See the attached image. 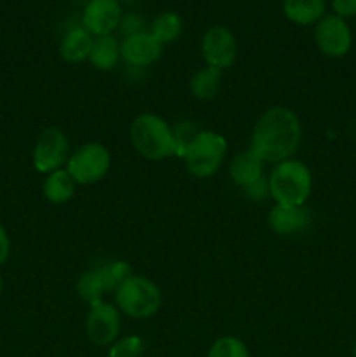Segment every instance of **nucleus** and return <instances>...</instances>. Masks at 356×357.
Masks as SVG:
<instances>
[{
    "label": "nucleus",
    "instance_id": "obj_15",
    "mask_svg": "<svg viewBox=\"0 0 356 357\" xmlns=\"http://www.w3.org/2000/svg\"><path fill=\"white\" fill-rule=\"evenodd\" d=\"M94 37L89 31L84 30V26H75L66 31L59 44V56L66 63H82L89 59L91 49H93Z\"/></svg>",
    "mask_w": 356,
    "mask_h": 357
},
{
    "label": "nucleus",
    "instance_id": "obj_29",
    "mask_svg": "<svg viewBox=\"0 0 356 357\" xmlns=\"http://www.w3.org/2000/svg\"><path fill=\"white\" fill-rule=\"evenodd\" d=\"M353 357H356V340H355V345H353Z\"/></svg>",
    "mask_w": 356,
    "mask_h": 357
},
{
    "label": "nucleus",
    "instance_id": "obj_14",
    "mask_svg": "<svg viewBox=\"0 0 356 357\" xmlns=\"http://www.w3.org/2000/svg\"><path fill=\"white\" fill-rule=\"evenodd\" d=\"M264 160L260 157L255 155L250 149L239 152L232 160H230L229 166V174L232 178L234 183L239 188H246L250 185H253L255 181H258L260 178H264Z\"/></svg>",
    "mask_w": 356,
    "mask_h": 357
},
{
    "label": "nucleus",
    "instance_id": "obj_27",
    "mask_svg": "<svg viewBox=\"0 0 356 357\" xmlns=\"http://www.w3.org/2000/svg\"><path fill=\"white\" fill-rule=\"evenodd\" d=\"M332 7H334L335 16L342 17V20L353 17L356 14V0H334Z\"/></svg>",
    "mask_w": 356,
    "mask_h": 357
},
{
    "label": "nucleus",
    "instance_id": "obj_6",
    "mask_svg": "<svg viewBox=\"0 0 356 357\" xmlns=\"http://www.w3.org/2000/svg\"><path fill=\"white\" fill-rule=\"evenodd\" d=\"M112 166V155L101 143H84L73 150L66 162V171L77 185H94L103 180Z\"/></svg>",
    "mask_w": 356,
    "mask_h": 357
},
{
    "label": "nucleus",
    "instance_id": "obj_28",
    "mask_svg": "<svg viewBox=\"0 0 356 357\" xmlns=\"http://www.w3.org/2000/svg\"><path fill=\"white\" fill-rule=\"evenodd\" d=\"M10 253V241L7 236V230L3 229V225H0V265H3L9 258Z\"/></svg>",
    "mask_w": 356,
    "mask_h": 357
},
{
    "label": "nucleus",
    "instance_id": "obj_7",
    "mask_svg": "<svg viewBox=\"0 0 356 357\" xmlns=\"http://www.w3.org/2000/svg\"><path fill=\"white\" fill-rule=\"evenodd\" d=\"M70 157V142L58 128H47L40 132L34 146V167L38 173L49 174L61 169Z\"/></svg>",
    "mask_w": 356,
    "mask_h": 357
},
{
    "label": "nucleus",
    "instance_id": "obj_2",
    "mask_svg": "<svg viewBox=\"0 0 356 357\" xmlns=\"http://www.w3.org/2000/svg\"><path fill=\"white\" fill-rule=\"evenodd\" d=\"M129 139L133 149L147 160H163L173 155L184 157L175 131L156 114L138 115L129 129Z\"/></svg>",
    "mask_w": 356,
    "mask_h": 357
},
{
    "label": "nucleus",
    "instance_id": "obj_24",
    "mask_svg": "<svg viewBox=\"0 0 356 357\" xmlns=\"http://www.w3.org/2000/svg\"><path fill=\"white\" fill-rule=\"evenodd\" d=\"M103 271L105 275H107L108 286H110L112 291H115L126 279L133 275L129 264H126V261L122 260H112L108 261V264H103Z\"/></svg>",
    "mask_w": 356,
    "mask_h": 357
},
{
    "label": "nucleus",
    "instance_id": "obj_25",
    "mask_svg": "<svg viewBox=\"0 0 356 357\" xmlns=\"http://www.w3.org/2000/svg\"><path fill=\"white\" fill-rule=\"evenodd\" d=\"M119 31H121L122 37H129V35L140 33V31H145V21H143V16L136 13L122 14V20L119 23Z\"/></svg>",
    "mask_w": 356,
    "mask_h": 357
},
{
    "label": "nucleus",
    "instance_id": "obj_1",
    "mask_svg": "<svg viewBox=\"0 0 356 357\" xmlns=\"http://www.w3.org/2000/svg\"><path fill=\"white\" fill-rule=\"evenodd\" d=\"M302 139L299 117L288 107H272L262 114L251 131L250 150L264 162L292 159Z\"/></svg>",
    "mask_w": 356,
    "mask_h": 357
},
{
    "label": "nucleus",
    "instance_id": "obj_10",
    "mask_svg": "<svg viewBox=\"0 0 356 357\" xmlns=\"http://www.w3.org/2000/svg\"><path fill=\"white\" fill-rule=\"evenodd\" d=\"M201 54L206 65L225 70L236 63L237 40L225 26H212L201 40Z\"/></svg>",
    "mask_w": 356,
    "mask_h": 357
},
{
    "label": "nucleus",
    "instance_id": "obj_26",
    "mask_svg": "<svg viewBox=\"0 0 356 357\" xmlns=\"http://www.w3.org/2000/svg\"><path fill=\"white\" fill-rule=\"evenodd\" d=\"M244 195H246L250 201L253 202H264L267 199H271V188H269V178H260L258 181H255L253 185L244 188Z\"/></svg>",
    "mask_w": 356,
    "mask_h": 357
},
{
    "label": "nucleus",
    "instance_id": "obj_3",
    "mask_svg": "<svg viewBox=\"0 0 356 357\" xmlns=\"http://www.w3.org/2000/svg\"><path fill=\"white\" fill-rule=\"evenodd\" d=\"M269 188L276 204L304 206L313 190V174L300 160L286 159L272 169Z\"/></svg>",
    "mask_w": 356,
    "mask_h": 357
},
{
    "label": "nucleus",
    "instance_id": "obj_18",
    "mask_svg": "<svg viewBox=\"0 0 356 357\" xmlns=\"http://www.w3.org/2000/svg\"><path fill=\"white\" fill-rule=\"evenodd\" d=\"M77 183L73 178L70 176L66 169H56L45 176L44 185H42V192L44 197L47 199L51 204H65L75 194Z\"/></svg>",
    "mask_w": 356,
    "mask_h": 357
},
{
    "label": "nucleus",
    "instance_id": "obj_11",
    "mask_svg": "<svg viewBox=\"0 0 356 357\" xmlns=\"http://www.w3.org/2000/svg\"><path fill=\"white\" fill-rule=\"evenodd\" d=\"M122 20L119 0H87L82 13V26L93 37L112 35Z\"/></svg>",
    "mask_w": 356,
    "mask_h": 357
},
{
    "label": "nucleus",
    "instance_id": "obj_22",
    "mask_svg": "<svg viewBox=\"0 0 356 357\" xmlns=\"http://www.w3.org/2000/svg\"><path fill=\"white\" fill-rule=\"evenodd\" d=\"M208 357H250L246 344L236 337H222L213 342Z\"/></svg>",
    "mask_w": 356,
    "mask_h": 357
},
{
    "label": "nucleus",
    "instance_id": "obj_4",
    "mask_svg": "<svg viewBox=\"0 0 356 357\" xmlns=\"http://www.w3.org/2000/svg\"><path fill=\"white\" fill-rule=\"evenodd\" d=\"M114 293L115 307L131 319H149L156 316L163 305L159 286L143 275L133 274Z\"/></svg>",
    "mask_w": 356,
    "mask_h": 357
},
{
    "label": "nucleus",
    "instance_id": "obj_23",
    "mask_svg": "<svg viewBox=\"0 0 356 357\" xmlns=\"http://www.w3.org/2000/svg\"><path fill=\"white\" fill-rule=\"evenodd\" d=\"M145 351V340L138 335H128L110 345L108 357H140Z\"/></svg>",
    "mask_w": 356,
    "mask_h": 357
},
{
    "label": "nucleus",
    "instance_id": "obj_17",
    "mask_svg": "<svg viewBox=\"0 0 356 357\" xmlns=\"http://www.w3.org/2000/svg\"><path fill=\"white\" fill-rule=\"evenodd\" d=\"M121 59V42L114 35H101L94 37L93 49H91L89 61L94 68L101 72H108L117 66Z\"/></svg>",
    "mask_w": 356,
    "mask_h": 357
},
{
    "label": "nucleus",
    "instance_id": "obj_30",
    "mask_svg": "<svg viewBox=\"0 0 356 357\" xmlns=\"http://www.w3.org/2000/svg\"><path fill=\"white\" fill-rule=\"evenodd\" d=\"M2 289H3V281H2V278H0V293H2Z\"/></svg>",
    "mask_w": 356,
    "mask_h": 357
},
{
    "label": "nucleus",
    "instance_id": "obj_31",
    "mask_svg": "<svg viewBox=\"0 0 356 357\" xmlns=\"http://www.w3.org/2000/svg\"><path fill=\"white\" fill-rule=\"evenodd\" d=\"M122 2H128V3H131V2H135V0H122Z\"/></svg>",
    "mask_w": 356,
    "mask_h": 357
},
{
    "label": "nucleus",
    "instance_id": "obj_21",
    "mask_svg": "<svg viewBox=\"0 0 356 357\" xmlns=\"http://www.w3.org/2000/svg\"><path fill=\"white\" fill-rule=\"evenodd\" d=\"M181 28H184V24H181V17L178 16L177 13L168 10V13H161L154 17L152 23H150L149 31L161 42V44L166 45V44H171V42H175L178 37H180Z\"/></svg>",
    "mask_w": 356,
    "mask_h": 357
},
{
    "label": "nucleus",
    "instance_id": "obj_8",
    "mask_svg": "<svg viewBox=\"0 0 356 357\" xmlns=\"http://www.w3.org/2000/svg\"><path fill=\"white\" fill-rule=\"evenodd\" d=\"M86 333L98 347L112 345L121 333V310L105 300L91 303L86 317Z\"/></svg>",
    "mask_w": 356,
    "mask_h": 357
},
{
    "label": "nucleus",
    "instance_id": "obj_9",
    "mask_svg": "<svg viewBox=\"0 0 356 357\" xmlns=\"http://www.w3.org/2000/svg\"><path fill=\"white\" fill-rule=\"evenodd\" d=\"M314 40L327 58H342L351 49L353 35L346 20L335 14H328L316 23Z\"/></svg>",
    "mask_w": 356,
    "mask_h": 357
},
{
    "label": "nucleus",
    "instance_id": "obj_16",
    "mask_svg": "<svg viewBox=\"0 0 356 357\" xmlns=\"http://www.w3.org/2000/svg\"><path fill=\"white\" fill-rule=\"evenodd\" d=\"M325 0H283V14L286 20L300 26L316 24L325 16Z\"/></svg>",
    "mask_w": 356,
    "mask_h": 357
},
{
    "label": "nucleus",
    "instance_id": "obj_20",
    "mask_svg": "<svg viewBox=\"0 0 356 357\" xmlns=\"http://www.w3.org/2000/svg\"><path fill=\"white\" fill-rule=\"evenodd\" d=\"M222 89V70L206 65L191 79V93L199 101H212Z\"/></svg>",
    "mask_w": 356,
    "mask_h": 357
},
{
    "label": "nucleus",
    "instance_id": "obj_13",
    "mask_svg": "<svg viewBox=\"0 0 356 357\" xmlns=\"http://www.w3.org/2000/svg\"><path fill=\"white\" fill-rule=\"evenodd\" d=\"M311 222V215L304 206L276 204L267 215V225L276 236H295L304 232Z\"/></svg>",
    "mask_w": 356,
    "mask_h": 357
},
{
    "label": "nucleus",
    "instance_id": "obj_5",
    "mask_svg": "<svg viewBox=\"0 0 356 357\" xmlns=\"http://www.w3.org/2000/svg\"><path fill=\"white\" fill-rule=\"evenodd\" d=\"M227 149V139L220 132L199 131L184 153L185 167L195 178L213 176L222 166Z\"/></svg>",
    "mask_w": 356,
    "mask_h": 357
},
{
    "label": "nucleus",
    "instance_id": "obj_12",
    "mask_svg": "<svg viewBox=\"0 0 356 357\" xmlns=\"http://www.w3.org/2000/svg\"><path fill=\"white\" fill-rule=\"evenodd\" d=\"M163 47L164 45L149 30H145L122 38L121 58L135 68H143L161 58Z\"/></svg>",
    "mask_w": 356,
    "mask_h": 357
},
{
    "label": "nucleus",
    "instance_id": "obj_19",
    "mask_svg": "<svg viewBox=\"0 0 356 357\" xmlns=\"http://www.w3.org/2000/svg\"><path fill=\"white\" fill-rule=\"evenodd\" d=\"M110 291L112 289L110 286H108L103 265L89 268V271L84 272L79 278V281H77V295H79L84 302L89 303V305L91 303L103 300L105 293Z\"/></svg>",
    "mask_w": 356,
    "mask_h": 357
}]
</instances>
